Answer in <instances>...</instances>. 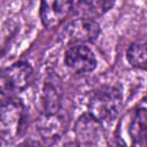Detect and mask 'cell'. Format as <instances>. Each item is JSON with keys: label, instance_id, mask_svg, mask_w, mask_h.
<instances>
[{"label": "cell", "instance_id": "6da1fadb", "mask_svg": "<svg viewBox=\"0 0 147 147\" xmlns=\"http://www.w3.org/2000/svg\"><path fill=\"white\" fill-rule=\"evenodd\" d=\"M26 110L23 102L8 96L0 101V145H11L24 134Z\"/></svg>", "mask_w": 147, "mask_h": 147}, {"label": "cell", "instance_id": "7a4b0ae2", "mask_svg": "<svg viewBox=\"0 0 147 147\" xmlns=\"http://www.w3.org/2000/svg\"><path fill=\"white\" fill-rule=\"evenodd\" d=\"M123 96L115 86H102L93 92L88 100V113L101 123L114 121L122 108Z\"/></svg>", "mask_w": 147, "mask_h": 147}, {"label": "cell", "instance_id": "9c48e42d", "mask_svg": "<svg viewBox=\"0 0 147 147\" xmlns=\"http://www.w3.org/2000/svg\"><path fill=\"white\" fill-rule=\"evenodd\" d=\"M39 100L41 105L40 113H55L61 109L62 90L56 76L48 75L46 77L40 90Z\"/></svg>", "mask_w": 147, "mask_h": 147}, {"label": "cell", "instance_id": "52a82bcc", "mask_svg": "<svg viewBox=\"0 0 147 147\" xmlns=\"http://www.w3.org/2000/svg\"><path fill=\"white\" fill-rule=\"evenodd\" d=\"M72 11V0H40V20L45 28L61 25Z\"/></svg>", "mask_w": 147, "mask_h": 147}, {"label": "cell", "instance_id": "ba28073f", "mask_svg": "<svg viewBox=\"0 0 147 147\" xmlns=\"http://www.w3.org/2000/svg\"><path fill=\"white\" fill-rule=\"evenodd\" d=\"M64 62L68 69L75 74H87L96 67L94 53L85 45H71L65 52Z\"/></svg>", "mask_w": 147, "mask_h": 147}, {"label": "cell", "instance_id": "5b68a950", "mask_svg": "<svg viewBox=\"0 0 147 147\" xmlns=\"http://www.w3.org/2000/svg\"><path fill=\"white\" fill-rule=\"evenodd\" d=\"M74 131L77 144L80 146H98L103 144L105 131L102 123L90 113L79 116L76 121Z\"/></svg>", "mask_w": 147, "mask_h": 147}, {"label": "cell", "instance_id": "8fae6325", "mask_svg": "<svg viewBox=\"0 0 147 147\" xmlns=\"http://www.w3.org/2000/svg\"><path fill=\"white\" fill-rule=\"evenodd\" d=\"M147 115L146 108H137L133 110L129 123H127V133L133 141V145L144 146L146 139V129H147Z\"/></svg>", "mask_w": 147, "mask_h": 147}, {"label": "cell", "instance_id": "3957f363", "mask_svg": "<svg viewBox=\"0 0 147 147\" xmlns=\"http://www.w3.org/2000/svg\"><path fill=\"white\" fill-rule=\"evenodd\" d=\"M33 80V69L29 63L17 62L0 72V94L8 98L26 90Z\"/></svg>", "mask_w": 147, "mask_h": 147}, {"label": "cell", "instance_id": "8992f818", "mask_svg": "<svg viewBox=\"0 0 147 147\" xmlns=\"http://www.w3.org/2000/svg\"><path fill=\"white\" fill-rule=\"evenodd\" d=\"M62 109L55 113H40L36 121V130L46 141H55L60 139L67 131L68 117Z\"/></svg>", "mask_w": 147, "mask_h": 147}, {"label": "cell", "instance_id": "7c38bea8", "mask_svg": "<svg viewBox=\"0 0 147 147\" xmlns=\"http://www.w3.org/2000/svg\"><path fill=\"white\" fill-rule=\"evenodd\" d=\"M126 59L133 68L144 70L146 68V44L145 41H136L131 44L126 52Z\"/></svg>", "mask_w": 147, "mask_h": 147}, {"label": "cell", "instance_id": "30bf717a", "mask_svg": "<svg viewBox=\"0 0 147 147\" xmlns=\"http://www.w3.org/2000/svg\"><path fill=\"white\" fill-rule=\"evenodd\" d=\"M115 0H72V11L77 16L96 18L106 14Z\"/></svg>", "mask_w": 147, "mask_h": 147}, {"label": "cell", "instance_id": "277c9868", "mask_svg": "<svg viewBox=\"0 0 147 147\" xmlns=\"http://www.w3.org/2000/svg\"><path fill=\"white\" fill-rule=\"evenodd\" d=\"M99 33L100 25L95 20L78 16L65 26L63 37L70 45H85L94 41Z\"/></svg>", "mask_w": 147, "mask_h": 147}]
</instances>
